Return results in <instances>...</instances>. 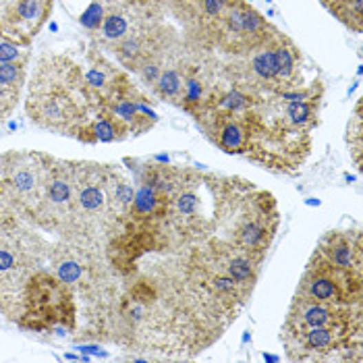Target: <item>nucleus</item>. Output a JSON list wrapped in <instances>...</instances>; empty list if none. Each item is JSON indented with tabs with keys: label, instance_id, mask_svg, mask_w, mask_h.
I'll list each match as a JSON object with an SVG mask.
<instances>
[{
	"label": "nucleus",
	"instance_id": "f257e3e1",
	"mask_svg": "<svg viewBox=\"0 0 363 363\" xmlns=\"http://www.w3.org/2000/svg\"><path fill=\"white\" fill-rule=\"evenodd\" d=\"M326 264L344 272H361L363 249L359 231H328L322 235L315 251Z\"/></svg>",
	"mask_w": 363,
	"mask_h": 363
},
{
	"label": "nucleus",
	"instance_id": "f03ea898",
	"mask_svg": "<svg viewBox=\"0 0 363 363\" xmlns=\"http://www.w3.org/2000/svg\"><path fill=\"white\" fill-rule=\"evenodd\" d=\"M50 7H52V0H15L9 21L15 30L21 25H28L30 34H34L44 21V17L48 15Z\"/></svg>",
	"mask_w": 363,
	"mask_h": 363
},
{
	"label": "nucleus",
	"instance_id": "7ed1b4c3",
	"mask_svg": "<svg viewBox=\"0 0 363 363\" xmlns=\"http://www.w3.org/2000/svg\"><path fill=\"white\" fill-rule=\"evenodd\" d=\"M129 28H131V23H129L127 15L123 11L112 9L104 15V21L100 25V34L106 42H121L123 38L131 36Z\"/></svg>",
	"mask_w": 363,
	"mask_h": 363
},
{
	"label": "nucleus",
	"instance_id": "20e7f679",
	"mask_svg": "<svg viewBox=\"0 0 363 363\" xmlns=\"http://www.w3.org/2000/svg\"><path fill=\"white\" fill-rule=\"evenodd\" d=\"M346 145L357 170H361V154H363V125H361V102L355 106V114L346 127Z\"/></svg>",
	"mask_w": 363,
	"mask_h": 363
},
{
	"label": "nucleus",
	"instance_id": "39448f33",
	"mask_svg": "<svg viewBox=\"0 0 363 363\" xmlns=\"http://www.w3.org/2000/svg\"><path fill=\"white\" fill-rule=\"evenodd\" d=\"M251 73L260 79V81H272L278 79V67H276V54H274V46L270 48H262L253 61H251Z\"/></svg>",
	"mask_w": 363,
	"mask_h": 363
},
{
	"label": "nucleus",
	"instance_id": "423d86ee",
	"mask_svg": "<svg viewBox=\"0 0 363 363\" xmlns=\"http://www.w3.org/2000/svg\"><path fill=\"white\" fill-rule=\"evenodd\" d=\"M183 83H185V77L180 75L178 71L166 69L156 79V92L164 100L166 98H180V92H183Z\"/></svg>",
	"mask_w": 363,
	"mask_h": 363
},
{
	"label": "nucleus",
	"instance_id": "0eeeda50",
	"mask_svg": "<svg viewBox=\"0 0 363 363\" xmlns=\"http://www.w3.org/2000/svg\"><path fill=\"white\" fill-rule=\"evenodd\" d=\"M311 98L289 102L287 106V118L295 129H307L313 123V106L309 102Z\"/></svg>",
	"mask_w": 363,
	"mask_h": 363
},
{
	"label": "nucleus",
	"instance_id": "6e6552de",
	"mask_svg": "<svg viewBox=\"0 0 363 363\" xmlns=\"http://www.w3.org/2000/svg\"><path fill=\"white\" fill-rule=\"evenodd\" d=\"M361 9H363V0H344V3L332 7V11L338 15V19H342L355 32H361V19H363Z\"/></svg>",
	"mask_w": 363,
	"mask_h": 363
},
{
	"label": "nucleus",
	"instance_id": "1a4fd4ad",
	"mask_svg": "<svg viewBox=\"0 0 363 363\" xmlns=\"http://www.w3.org/2000/svg\"><path fill=\"white\" fill-rule=\"evenodd\" d=\"M295 48L287 46L284 42H278L274 46V54H276V67H278V77L280 79H291L295 69H297V63H295Z\"/></svg>",
	"mask_w": 363,
	"mask_h": 363
},
{
	"label": "nucleus",
	"instance_id": "9d476101",
	"mask_svg": "<svg viewBox=\"0 0 363 363\" xmlns=\"http://www.w3.org/2000/svg\"><path fill=\"white\" fill-rule=\"evenodd\" d=\"M180 100H183L185 108L198 106V104L204 100V85H202V81L196 79V77L185 79V83H183V92H180Z\"/></svg>",
	"mask_w": 363,
	"mask_h": 363
},
{
	"label": "nucleus",
	"instance_id": "9b49d317",
	"mask_svg": "<svg viewBox=\"0 0 363 363\" xmlns=\"http://www.w3.org/2000/svg\"><path fill=\"white\" fill-rule=\"evenodd\" d=\"M104 15H106L104 5L100 3V0H94V3L83 11L79 23H81L85 30H90V32H96V30H100V25H102V21H104Z\"/></svg>",
	"mask_w": 363,
	"mask_h": 363
},
{
	"label": "nucleus",
	"instance_id": "f8f14e48",
	"mask_svg": "<svg viewBox=\"0 0 363 363\" xmlns=\"http://www.w3.org/2000/svg\"><path fill=\"white\" fill-rule=\"evenodd\" d=\"M231 3L233 0H202V11L208 19H220V15Z\"/></svg>",
	"mask_w": 363,
	"mask_h": 363
},
{
	"label": "nucleus",
	"instance_id": "ddd939ff",
	"mask_svg": "<svg viewBox=\"0 0 363 363\" xmlns=\"http://www.w3.org/2000/svg\"><path fill=\"white\" fill-rule=\"evenodd\" d=\"M139 75H141V79L145 81V83H156V79L160 77V67L156 65V63H149V61H145V63H139Z\"/></svg>",
	"mask_w": 363,
	"mask_h": 363
},
{
	"label": "nucleus",
	"instance_id": "4468645a",
	"mask_svg": "<svg viewBox=\"0 0 363 363\" xmlns=\"http://www.w3.org/2000/svg\"><path fill=\"white\" fill-rule=\"evenodd\" d=\"M326 3H332V5H330V9H332V7H336V5L344 3V0H326Z\"/></svg>",
	"mask_w": 363,
	"mask_h": 363
},
{
	"label": "nucleus",
	"instance_id": "2eb2a0df",
	"mask_svg": "<svg viewBox=\"0 0 363 363\" xmlns=\"http://www.w3.org/2000/svg\"><path fill=\"white\" fill-rule=\"evenodd\" d=\"M189 3H198V0H189Z\"/></svg>",
	"mask_w": 363,
	"mask_h": 363
}]
</instances>
